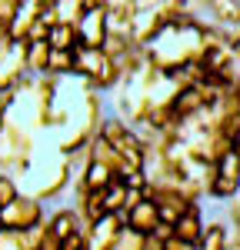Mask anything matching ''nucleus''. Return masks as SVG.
Segmentation results:
<instances>
[{
    "instance_id": "1",
    "label": "nucleus",
    "mask_w": 240,
    "mask_h": 250,
    "mask_svg": "<svg viewBox=\"0 0 240 250\" xmlns=\"http://www.w3.org/2000/svg\"><path fill=\"white\" fill-rule=\"evenodd\" d=\"M200 50H203V23L183 3V10L143 47V60H147V67H154L160 74H170L177 67L197 63Z\"/></svg>"
},
{
    "instance_id": "2",
    "label": "nucleus",
    "mask_w": 240,
    "mask_h": 250,
    "mask_svg": "<svg viewBox=\"0 0 240 250\" xmlns=\"http://www.w3.org/2000/svg\"><path fill=\"white\" fill-rule=\"evenodd\" d=\"M17 187H20V193L40 200L43 207L50 200H57L60 193L70 190V160L57 150V144L50 140V134L37 137V147H34L30 160L17 173Z\"/></svg>"
},
{
    "instance_id": "3",
    "label": "nucleus",
    "mask_w": 240,
    "mask_h": 250,
    "mask_svg": "<svg viewBox=\"0 0 240 250\" xmlns=\"http://www.w3.org/2000/svg\"><path fill=\"white\" fill-rule=\"evenodd\" d=\"M97 137H103L114 150H117V157L123 160V167H134V170H143V164H147V147L140 144V137L123 124V120H117L114 114H103V120H100V130Z\"/></svg>"
},
{
    "instance_id": "4",
    "label": "nucleus",
    "mask_w": 240,
    "mask_h": 250,
    "mask_svg": "<svg viewBox=\"0 0 240 250\" xmlns=\"http://www.w3.org/2000/svg\"><path fill=\"white\" fill-rule=\"evenodd\" d=\"M47 220V207L34 200V197H27V193H20L14 204H7V207H0V230H10V233H27L40 227Z\"/></svg>"
},
{
    "instance_id": "5",
    "label": "nucleus",
    "mask_w": 240,
    "mask_h": 250,
    "mask_svg": "<svg viewBox=\"0 0 240 250\" xmlns=\"http://www.w3.org/2000/svg\"><path fill=\"white\" fill-rule=\"evenodd\" d=\"M77 37L80 47L100 50V43L107 37V23H103V0H87V14L77 23Z\"/></svg>"
},
{
    "instance_id": "6",
    "label": "nucleus",
    "mask_w": 240,
    "mask_h": 250,
    "mask_svg": "<svg viewBox=\"0 0 240 250\" xmlns=\"http://www.w3.org/2000/svg\"><path fill=\"white\" fill-rule=\"evenodd\" d=\"M197 250H240V233L227 230L220 217L203 220V230L197 237Z\"/></svg>"
},
{
    "instance_id": "7",
    "label": "nucleus",
    "mask_w": 240,
    "mask_h": 250,
    "mask_svg": "<svg viewBox=\"0 0 240 250\" xmlns=\"http://www.w3.org/2000/svg\"><path fill=\"white\" fill-rule=\"evenodd\" d=\"M134 7H137V0H114V3H103V23H107V34H110V37H130Z\"/></svg>"
},
{
    "instance_id": "8",
    "label": "nucleus",
    "mask_w": 240,
    "mask_h": 250,
    "mask_svg": "<svg viewBox=\"0 0 240 250\" xmlns=\"http://www.w3.org/2000/svg\"><path fill=\"white\" fill-rule=\"evenodd\" d=\"M120 217H123V227L140 233V237H154V230H157V224H160V213L150 200H140L137 207H130V210L120 213Z\"/></svg>"
},
{
    "instance_id": "9",
    "label": "nucleus",
    "mask_w": 240,
    "mask_h": 250,
    "mask_svg": "<svg viewBox=\"0 0 240 250\" xmlns=\"http://www.w3.org/2000/svg\"><path fill=\"white\" fill-rule=\"evenodd\" d=\"M203 220H207V217H203V207L194 204V207L170 227V230H174L170 237H177V240H183V244H194V247H197V237H200V230H203Z\"/></svg>"
},
{
    "instance_id": "10",
    "label": "nucleus",
    "mask_w": 240,
    "mask_h": 250,
    "mask_svg": "<svg viewBox=\"0 0 240 250\" xmlns=\"http://www.w3.org/2000/svg\"><path fill=\"white\" fill-rule=\"evenodd\" d=\"M83 154H87V160H90V164H100V167L114 170V177L123 170V160L117 157V150H114V147H110L103 137H94V140L87 144V150H83Z\"/></svg>"
},
{
    "instance_id": "11",
    "label": "nucleus",
    "mask_w": 240,
    "mask_h": 250,
    "mask_svg": "<svg viewBox=\"0 0 240 250\" xmlns=\"http://www.w3.org/2000/svg\"><path fill=\"white\" fill-rule=\"evenodd\" d=\"M47 57H50V47L43 40L27 43V50H23V70H27V77H43L47 74Z\"/></svg>"
},
{
    "instance_id": "12",
    "label": "nucleus",
    "mask_w": 240,
    "mask_h": 250,
    "mask_svg": "<svg viewBox=\"0 0 240 250\" xmlns=\"http://www.w3.org/2000/svg\"><path fill=\"white\" fill-rule=\"evenodd\" d=\"M50 50H77L80 47V37H77V27L70 23H54L47 30V40H43Z\"/></svg>"
},
{
    "instance_id": "13",
    "label": "nucleus",
    "mask_w": 240,
    "mask_h": 250,
    "mask_svg": "<svg viewBox=\"0 0 240 250\" xmlns=\"http://www.w3.org/2000/svg\"><path fill=\"white\" fill-rule=\"evenodd\" d=\"M47 74L50 77H74V50H50V57H47Z\"/></svg>"
},
{
    "instance_id": "14",
    "label": "nucleus",
    "mask_w": 240,
    "mask_h": 250,
    "mask_svg": "<svg viewBox=\"0 0 240 250\" xmlns=\"http://www.w3.org/2000/svg\"><path fill=\"white\" fill-rule=\"evenodd\" d=\"M54 10H57V23L77 27L80 17L87 14V0H54Z\"/></svg>"
},
{
    "instance_id": "15",
    "label": "nucleus",
    "mask_w": 240,
    "mask_h": 250,
    "mask_svg": "<svg viewBox=\"0 0 240 250\" xmlns=\"http://www.w3.org/2000/svg\"><path fill=\"white\" fill-rule=\"evenodd\" d=\"M123 197H127V187L120 180H114L103 190V207H107V213H123Z\"/></svg>"
},
{
    "instance_id": "16",
    "label": "nucleus",
    "mask_w": 240,
    "mask_h": 250,
    "mask_svg": "<svg viewBox=\"0 0 240 250\" xmlns=\"http://www.w3.org/2000/svg\"><path fill=\"white\" fill-rule=\"evenodd\" d=\"M143 240H147V237H140V233L123 227V230L117 233V240L110 244V250H143Z\"/></svg>"
},
{
    "instance_id": "17",
    "label": "nucleus",
    "mask_w": 240,
    "mask_h": 250,
    "mask_svg": "<svg viewBox=\"0 0 240 250\" xmlns=\"http://www.w3.org/2000/svg\"><path fill=\"white\" fill-rule=\"evenodd\" d=\"M20 197V187L14 177H7V173H0V207H7V204H14Z\"/></svg>"
},
{
    "instance_id": "18",
    "label": "nucleus",
    "mask_w": 240,
    "mask_h": 250,
    "mask_svg": "<svg viewBox=\"0 0 240 250\" xmlns=\"http://www.w3.org/2000/svg\"><path fill=\"white\" fill-rule=\"evenodd\" d=\"M0 250H34L27 244L23 233H10V230H0Z\"/></svg>"
},
{
    "instance_id": "19",
    "label": "nucleus",
    "mask_w": 240,
    "mask_h": 250,
    "mask_svg": "<svg viewBox=\"0 0 240 250\" xmlns=\"http://www.w3.org/2000/svg\"><path fill=\"white\" fill-rule=\"evenodd\" d=\"M17 7H20V0H0V27H10Z\"/></svg>"
},
{
    "instance_id": "20",
    "label": "nucleus",
    "mask_w": 240,
    "mask_h": 250,
    "mask_svg": "<svg viewBox=\"0 0 240 250\" xmlns=\"http://www.w3.org/2000/svg\"><path fill=\"white\" fill-rule=\"evenodd\" d=\"M10 50H14V40H10V34H7V27H0V63L10 57Z\"/></svg>"
},
{
    "instance_id": "21",
    "label": "nucleus",
    "mask_w": 240,
    "mask_h": 250,
    "mask_svg": "<svg viewBox=\"0 0 240 250\" xmlns=\"http://www.w3.org/2000/svg\"><path fill=\"white\" fill-rule=\"evenodd\" d=\"M160 247H163V250H197L194 244H183V240H177V237H167Z\"/></svg>"
}]
</instances>
